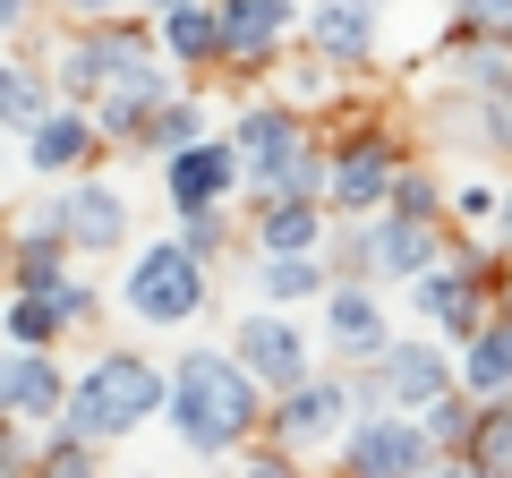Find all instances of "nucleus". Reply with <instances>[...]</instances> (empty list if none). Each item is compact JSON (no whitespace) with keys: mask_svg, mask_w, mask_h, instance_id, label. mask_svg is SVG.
Returning a JSON list of instances; mask_svg holds the SVG:
<instances>
[{"mask_svg":"<svg viewBox=\"0 0 512 478\" xmlns=\"http://www.w3.org/2000/svg\"><path fill=\"white\" fill-rule=\"evenodd\" d=\"M60 222H69L77 248H111L128 214H120V197H111V188H77V197H60Z\"/></svg>","mask_w":512,"mask_h":478,"instance_id":"nucleus-14","label":"nucleus"},{"mask_svg":"<svg viewBox=\"0 0 512 478\" xmlns=\"http://www.w3.org/2000/svg\"><path fill=\"white\" fill-rule=\"evenodd\" d=\"M239 368L265 376V385H299L308 350H299V333L282 325V316H248V325H239Z\"/></svg>","mask_w":512,"mask_h":478,"instance_id":"nucleus-6","label":"nucleus"},{"mask_svg":"<svg viewBox=\"0 0 512 478\" xmlns=\"http://www.w3.org/2000/svg\"><path fill=\"white\" fill-rule=\"evenodd\" d=\"M265 248H274V257L316 248V205L308 197H274V214H265Z\"/></svg>","mask_w":512,"mask_h":478,"instance_id":"nucleus-21","label":"nucleus"},{"mask_svg":"<svg viewBox=\"0 0 512 478\" xmlns=\"http://www.w3.org/2000/svg\"><path fill=\"white\" fill-rule=\"evenodd\" d=\"M60 410H69L77 436H128L146 410H163V376H154L146 359H103Z\"/></svg>","mask_w":512,"mask_h":478,"instance_id":"nucleus-2","label":"nucleus"},{"mask_svg":"<svg viewBox=\"0 0 512 478\" xmlns=\"http://www.w3.org/2000/svg\"><path fill=\"white\" fill-rule=\"evenodd\" d=\"M43 111H52V94H43L35 69H0V120H9V129H35Z\"/></svg>","mask_w":512,"mask_h":478,"instance_id":"nucleus-22","label":"nucleus"},{"mask_svg":"<svg viewBox=\"0 0 512 478\" xmlns=\"http://www.w3.org/2000/svg\"><path fill=\"white\" fill-rule=\"evenodd\" d=\"M470 9V26H487V35H512V0H461Z\"/></svg>","mask_w":512,"mask_h":478,"instance_id":"nucleus-27","label":"nucleus"},{"mask_svg":"<svg viewBox=\"0 0 512 478\" xmlns=\"http://www.w3.org/2000/svg\"><path fill=\"white\" fill-rule=\"evenodd\" d=\"M26 18V0H0V35H9V26H18Z\"/></svg>","mask_w":512,"mask_h":478,"instance_id":"nucleus-32","label":"nucleus"},{"mask_svg":"<svg viewBox=\"0 0 512 478\" xmlns=\"http://www.w3.org/2000/svg\"><path fill=\"white\" fill-rule=\"evenodd\" d=\"M333 350H350V359H376L384 350V316L367 291H342L333 299Z\"/></svg>","mask_w":512,"mask_h":478,"instance_id":"nucleus-16","label":"nucleus"},{"mask_svg":"<svg viewBox=\"0 0 512 478\" xmlns=\"http://www.w3.org/2000/svg\"><path fill=\"white\" fill-rule=\"evenodd\" d=\"M333 419H342V385H299L291 402H282V444L333 436Z\"/></svg>","mask_w":512,"mask_h":478,"instance_id":"nucleus-15","label":"nucleus"},{"mask_svg":"<svg viewBox=\"0 0 512 478\" xmlns=\"http://www.w3.org/2000/svg\"><path fill=\"white\" fill-rule=\"evenodd\" d=\"M35 478H94V470H86V453H60V461H43Z\"/></svg>","mask_w":512,"mask_h":478,"instance_id":"nucleus-30","label":"nucleus"},{"mask_svg":"<svg viewBox=\"0 0 512 478\" xmlns=\"http://www.w3.org/2000/svg\"><path fill=\"white\" fill-rule=\"evenodd\" d=\"M60 308H77V299H43V291H26L18 316H9V333H18V342H43V333L60 325Z\"/></svg>","mask_w":512,"mask_h":478,"instance_id":"nucleus-24","label":"nucleus"},{"mask_svg":"<svg viewBox=\"0 0 512 478\" xmlns=\"http://www.w3.org/2000/svg\"><path fill=\"white\" fill-rule=\"evenodd\" d=\"M154 9H188V0H154Z\"/></svg>","mask_w":512,"mask_h":478,"instance_id":"nucleus-35","label":"nucleus"},{"mask_svg":"<svg viewBox=\"0 0 512 478\" xmlns=\"http://www.w3.org/2000/svg\"><path fill=\"white\" fill-rule=\"evenodd\" d=\"M384 180H393V163H384V146L367 137V146H350V154H342V180H333V197H342V205H376V197H384Z\"/></svg>","mask_w":512,"mask_h":478,"instance_id":"nucleus-19","label":"nucleus"},{"mask_svg":"<svg viewBox=\"0 0 512 478\" xmlns=\"http://www.w3.org/2000/svg\"><path fill=\"white\" fill-rule=\"evenodd\" d=\"M69 86H86V94H163V69H154V43L146 35L103 26L94 43L69 52Z\"/></svg>","mask_w":512,"mask_h":478,"instance_id":"nucleus-3","label":"nucleus"},{"mask_svg":"<svg viewBox=\"0 0 512 478\" xmlns=\"http://www.w3.org/2000/svg\"><path fill=\"white\" fill-rule=\"evenodd\" d=\"M376 265H393V274H427L436 265V239H427V214H402L376 231Z\"/></svg>","mask_w":512,"mask_h":478,"instance_id":"nucleus-17","label":"nucleus"},{"mask_svg":"<svg viewBox=\"0 0 512 478\" xmlns=\"http://www.w3.org/2000/svg\"><path fill=\"white\" fill-rule=\"evenodd\" d=\"M60 9H77V18H111V0H60Z\"/></svg>","mask_w":512,"mask_h":478,"instance_id":"nucleus-31","label":"nucleus"},{"mask_svg":"<svg viewBox=\"0 0 512 478\" xmlns=\"http://www.w3.org/2000/svg\"><path fill=\"white\" fill-rule=\"evenodd\" d=\"M470 385H478V393H512V325L478 333V350H470Z\"/></svg>","mask_w":512,"mask_h":478,"instance_id":"nucleus-23","label":"nucleus"},{"mask_svg":"<svg viewBox=\"0 0 512 478\" xmlns=\"http://www.w3.org/2000/svg\"><path fill=\"white\" fill-rule=\"evenodd\" d=\"M86 120H77V111H43V120H35V129H26V163H35V171H69L77 163V154H86Z\"/></svg>","mask_w":512,"mask_h":478,"instance_id":"nucleus-13","label":"nucleus"},{"mask_svg":"<svg viewBox=\"0 0 512 478\" xmlns=\"http://www.w3.org/2000/svg\"><path fill=\"white\" fill-rule=\"evenodd\" d=\"M487 129H495V146H512V86L495 77V103H487Z\"/></svg>","mask_w":512,"mask_h":478,"instance_id":"nucleus-28","label":"nucleus"},{"mask_svg":"<svg viewBox=\"0 0 512 478\" xmlns=\"http://www.w3.org/2000/svg\"><path fill=\"white\" fill-rule=\"evenodd\" d=\"M367 9H376V0H367Z\"/></svg>","mask_w":512,"mask_h":478,"instance_id":"nucleus-36","label":"nucleus"},{"mask_svg":"<svg viewBox=\"0 0 512 478\" xmlns=\"http://www.w3.org/2000/svg\"><path fill=\"white\" fill-rule=\"evenodd\" d=\"M436 478H487V470H470V461H444V470Z\"/></svg>","mask_w":512,"mask_h":478,"instance_id":"nucleus-33","label":"nucleus"},{"mask_svg":"<svg viewBox=\"0 0 512 478\" xmlns=\"http://www.w3.org/2000/svg\"><path fill=\"white\" fill-rule=\"evenodd\" d=\"M487 470H512V419H487Z\"/></svg>","mask_w":512,"mask_h":478,"instance_id":"nucleus-29","label":"nucleus"},{"mask_svg":"<svg viewBox=\"0 0 512 478\" xmlns=\"http://www.w3.org/2000/svg\"><path fill=\"white\" fill-rule=\"evenodd\" d=\"M419 308L436 316V325L461 333V325H470V282H461L453 265H427V274H419Z\"/></svg>","mask_w":512,"mask_h":478,"instance_id":"nucleus-20","label":"nucleus"},{"mask_svg":"<svg viewBox=\"0 0 512 478\" xmlns=\"http://www.w3.org/2000/svg\"><path fill=\"white\" fill-rule=\"evenodd\" d=\"M376 385L393 402H444V359L427 342H384L376 350Z\"/></svg>","mask_w":512,"mask_h":478,"instance_id":"nucleus-7","label":"nucleus"},{"mask_svg":"<svg viewBox=\"0 0 512 478\" xmlns=\"http://www.w3.org/2000/svg\"><path fill=\"white\" fill-rule=\"evenodd\" d=\"M291 154H299V137H291V120H282V111H248V120H239V163H248L256 180H274Z\"/></svg>","mask_w":512,"mask_h":478,"instance_id":"nucleus-12","label":"nucleus"},{"mask_svg":"<svg viewBox=\"0 0 512 478\" xmlns=\"http://www.w3.org/2000/svg\"><path fill=\"white\" fill-rule=\"evenodd\" d=\"M60 402H69V393H60L52 359H35V350H26V359H9V368H0V419H52Z\"/></svg>","mask_w":512,"mask_h":478,"instance_id":"nucleus-10","label":"nucleus"},{"mask_svg":"<svg viewBox=\"0 0 512 478\" xmlns=\"http://www.w3.org/2000/svg\"><path fill=\"white\" fill-rule=\"evenodd\" d=\"M231 180H239V146H188V154H171V197H180L188 214H205Z\"/></svg>","mask_w":512,"mask_h":478,"instance_id":"nucleus-9","label":"nucleus"},{"mask_svg":"<svg viewBox=\"0 0 512 478\" xmlns=\"http://www.w3.org/2000/svg\"><path fill=\"white\" fill-rule=\"evenodd\" d=\"M248 478H291V470H274V461H265V470H248Z\"/></svg>","mask_w":512,"mask_h":478,"instance_id":"nucleus-34","label":"nucleus"},{"mask_svg":"<svg viewBox=\"0 0 512 478\" xmlns=\"http://www.w3.org/2000/svg\"><path fill=\"white\" fill-rule=\"evenodd\" d=\"M154 146H163V154H188V146H197V111H163V120H154Z\"/></svg>","mask_w":512,"mask_h":478,"instance_id":"nucleus-26","label":"nucleus"},{"mask_svg":"<svg viewBox=\"0 0 512 478\" xmlns=\"http://www.w3.org/2000/svg\"><path fill=\"white\" fill-rule=\"evenodd\" d=\"M291 0H222V52L256 60V52H274L282 35H291Z\"/></svg>","mask_w":512,"mask_h":478,"instance_id":"nucleus-8","label":"nucleus"},{"mask_svg":"<svg viewBox=\"0 0 512 478\" xmlns=\"http://www.w3.org/2000/svg\"><path fill=\"white\" fill-rule=\"evenodd\" d=\"M265 291H274V299L316 291V265H308V248H291V257H274V265H265Z\"/></svg>","mask_w":512,"mask_h":478,"instance_id":"nucleus-25","label":"nucleus"},{"mask_svg":"<svg viewBox=\"0 0 512 478\" xmlns=\"http://www.w3.org/2000/svg\"><path fill=\"white\" fill-rule=\"evenodd\" d=\"M427 470V436L402 419H376L350 436V478H419Z\"/></svg>","mask_w":512,"mask_h":478,"instance_id":"nucleus-5","label":"nucleus"},{"mask_svg":"<svg viewBox=\"0 0 512 478\" xmlns=\"http://www.w3.org/2000/svg\"><path fill=\"white\" fill-rule=\"evenodd\" d=\"M308 43L333 52L342 69L367 60V43H376V35H367V0H325V9H308Z\"/></svg>","mask_w":512,"mask_h":478,"instance_id":"nucleus-11","label":"nucleus"},{"mask_svg":"<svg viewBox=\"0 0 512 478\" xmlns=\"http://www.w3.org/2000/svg\"><path fill=\"white\" fill-rule=\"evenodd\" d=\"M197 299H205V274H197V257L188 248H146L137 257V274H128V308L137 316H154V325H180V316H197Z\"/></svg>","mask_w":512,"mask_h":478,"instance_id":"nucleus-4","label":"nucleus"},{"mask_svg":"<svg viewBox=\"0 0 512 478\" xmlns=\"http://www.w3.org/2000/svg\"><path fill=\"white\" fill-rule=\"evenodd\" d=\"M163 43H171L180 60H214V52H222V18H205V0L163 9Z\"/></svg>","mask_w":512,"mask_h":478,"instance_id":"nucleus-18","label":"nucleus"},{"mask_svg":"<svg viewBox=\"0 0 512 478\" xmlns=\"http://www.w3.org/2000/svg\"><path fill=\"white\" fill-rule=\"evenodd\" d=\"M248 419H256V376L239 368V359H214V350L180 359V376H171V427H180L197 453L239 444Z\"/></svg>","mask_w":512,"mask_h":478,"instance_id":"nucleus-1","label":"nucleus"}]
</instances>
